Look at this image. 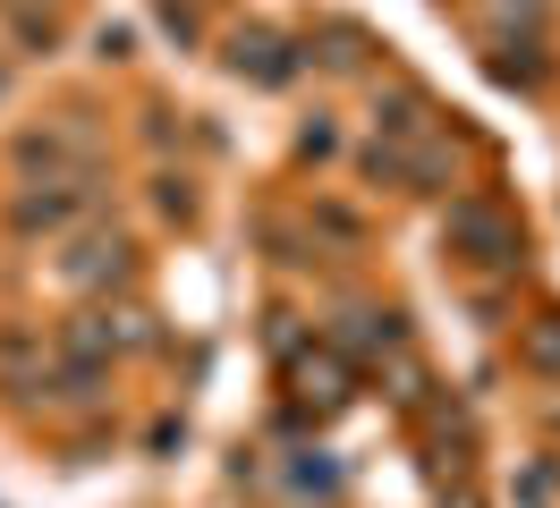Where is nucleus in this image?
<instances>
[{
    "mask_svg": "<svg viewBox=\"0 0 560 508\" xmlns=\"http://www.w3.org/2000/svg\"><path fill=\"white\" fill-rule=\"evenodd\" d=\"M9 34H18V51H60V34H69V17L51 9V0H9Z\"/></svg>",
    "mask_w": 560,
    "mask_h": 508,
    "instance_id": "obj_6",
    "label": "nucleus"
},
{
    "mask_svg": "<svg viewBox=\"0 0 560 508\" xmlns=\"http://www.w3.org/2000/svg\"><path fill=\"white\" fill-rule=\"evenodd\" d=\"M552 433H560V406H552Z\"/></svg>",
    "mask_w": 560,
    "mask_h": 508,
    "instance_id": "obj_15",
    "label": "nucleus"
},
{
    "mask_svg": "<svg viewBox=\"0 0 560 508\" xmlns=\"http://www.w3.org/2000/svg\"><path fill=\"white\" fill-rule=\"evenodd\" d=\"M94 196H103V162L69 169V178H26V187L9 196V229L18 237H60V229H77V221L94 212Z\"/></svg>",
    "mask_w": 560,
    "mask_h": 508,
    "instance_id": "obj_1",
    "label": "nucleus"
},
{
    "mask_svg": "<svg viewBox=\"0 0 560 508\" xmlns=\"http://www.w3.org/2000/svg\"><path fill=\"white\" fill-rule=\"evenodd\" d=\"M298 390H306V399H349V390H340V365H331V356H298Z\"/></svg>",
    "mask_w": 560,
    "mask_h": 508,
    "instance_id": "obj_9",
    "label": "nucleus"
},
{
    "mask_svg": "<svg viewBox=\"0 0 560 508\" xmlns=\"http://www.w3.org/2000/svg\"><path fill=\"white\" fill-rule=\"evenodd\" d=\"M289 483H298V492H331V483H340V474L323 466L315 449H306V458H298V466H289Z\"/></svg>",
    "mask_w": 560,
    "mask_h": 508,
    "instance_id": "obj_11",
    "label": "nucleus"
},
{
    "mask_svg": "<svg viewBox=\"0 0 560 508\" xmlns=\"http://www.w3.org/2000/svg\"><path fill=\"white\" fill-rule=\"evenodd\" d=\"M153 203H162L171 221H196V178H178V169H162V178H153Z\"/></svg>",
    "mask_w": 560,
    "mask_h": 508,
    "instance_id": "obj_10",
    "label": "nucleus"
},
{
    "mask_svg": "<svg viewBox=\"0 0 560 508\" xmlns=\"http://www.w3.org/2000/svg\"><path fill=\"white\" fill-rule=\"evenodd\" d=\"M9 162L26 169V178H69V169H94L103 153H94V119L85 110H69V119H51V128H26L18 144H9Z\"/></svg>",
    "mask_w": 560,
    "mask_h": 508,
    "instance_id": "obj_2",
    "label": "nucleus"
},
{
    "mask_svg": "<svg viewBox=\"0 0 560 508\" xmlns=\"http://www.w3.org/2000/svg\"><path fill=\"white\" fill-rule=\"evenodd\" d=\"M331 144H340V135L323 128V119H315V128H298V153H306V162H323V153H331Z\"/></svg>",
    "mask_w": 560,
    "mask_h": 508,
    "instance_id": "obj_12",
    "label": "nucleus"
},
{
    "mask_svg": "<svg viewBox=\"0 0 560 508\" xmlns=\"http://www.w3.org/2000/svg\"><path fill=\"white\" fill-rule=\"evenodd\" d=\"M137 271V246L119 229H77V246L60 255V280L69 288H110V280H128Z\"/></svg>",
    "mask_w": 560,
    "mask_h": 508,
    "instance_id": "obj_4",
    "label": "nucleus"
},
{
    "mask_svg": "<svg viewBox=\"0 0 560 508\" xmlns=\"http://www.w3.org/2000/svg\"><path fill=\"white\" fill-rule=\"evenodd\" d=\"M518 365L535 373V381H560V314H535V322H518Z\"/></svg>",
    "mask_w": 560,
    "mask_h": 508,
    "instance_id": "obj_7",
    "label": "nucleus"
},
{
    "mask_svg": "<svg viewBox=\"0 0 560 508\" xmlns=\"http://www.w3.org/2000/svg\"><path fill=\"white\" fill-rule=\"evenodd\" d=\"M492 9H510V17H526V26L544 17V0H492Z\"/></svg>",
    "mask_w": 560,
    "mask_h": 508,
    "instance_id": "obj_13",
    "label": "nucleus"
},
{
    "mask_svg": "<svg viewBox=\"0 0 560 508\" xmlns=\"http://www.w3.org/2000/svg\"><path fill=\"white\" fill-rule=\"evenodd\" d=\"M230 68H238L246 85H289V76H298V51H289L280 34H264V26H238L230 34Z\"/></svg>",
    "mask_w": 560,
    "mask_h": 508,
    "instance_id": "obj_5",
    "label": "nucleus"
},
{
    "mask_svg": "<svg viewBox=\"0 0 560 508\" xmlns=\"http://www.w3.org/2000/svg\"><path fill=\"white\" fill-rule=\"evenodd\" d=\"M0 94H9V68H0Z\"/></svg>",
    "mask_w": 560,
    "mask_h": 508,
    "instance_id": "obj_14",
    "label": "nucleus"
},
{
    "mask_svg": "<svg viewBox=\"0 0 560 508\" xmlns=\"http://www.w3.org/2000/svg\"><path fill=\"white\" fill-rule=\"evenodd\" d=\"M374 128H383L390 144H417V135H424V94H417V85H390V94L374 102Z\"/></svg>",
    "mask_w": 560,
    "mask_h": 508,
    "instance_id": "obj_8",
    "label": "nucleus"
},
{
    "mask_svg": "<svg viewBox=\"0 0 560 508\" xmlns=\"http://www.w3.org/2000/svg\"><path fill=\"white\" fill-rule=\"evenodd\" d=\"M451 237H458V246H467L485 271H526V229L510 221V212L476 203V196H458V203H451Z\"/></svg>",
    "mask_w": 560,
    "mask_h": 508,
    "instance_id": "obj_3",
    "label": "nucleus"
}]
</instances>
